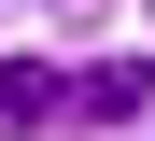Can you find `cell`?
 I'll list each match as a JSON object with an SVG mask.
<instances>
[{"label": "cell", "mask_w": 155, "mask_h": 141, "mask_svg": "<svg viewBox=\"0 0 155 141\" xmlns=\"http://www.w3.org/2000/svg\"><path fill=\"white\" fill-rule=\"evenodd\" d=\"M71 113H85V127H141L155 113V71L141 56H99V71H71Z\"/></svg>", "instance_id": "obj_1"}, {"label": "cell", "mask_w": 155, "mask_h": 141, "mask_svg": "<svg viewBox=\"0 0 155 141\" xmlns=\"http://www.w3.org/2000/svg\"><path fill=\"white\" fill-rule=\"evenodd\" d=\"M42 113H71V85L42 71V56H14V71H0V141H14V127H42Z\"/></svg>", "instance_id": "obj_2"}]
</instances>
